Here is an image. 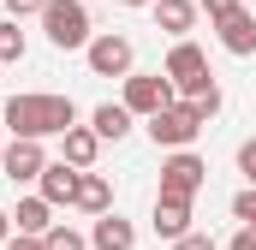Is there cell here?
Segmentation results:
<instances>
[{
    "instance_id": "cell-1",
    "label": "cell",
    "mask_w": 256,
    "mask_h": 250,
    "mask_svg": "<svg viewBox=\"0 0 256 250\" xmlns=\"http://www.w3.org/2000/svg\"><path fill=\"white\" fill-rule=\"evenodd\" d=\"M0 120L12 137H60L66 125H78V108L72 96H48V90H24L0 108Z\"/></svg>"
},
{
    "instance_id": "cell-2",
    "label": "cell",
    "mask_w": 256,
    "mask_h": 250,
    "mask_svg": "<svg viewBox=\"0 0 256 250\" xmlns=\"http://www.w3.org/2000/svg\"><path fill=\"white\" fill-rule=\"evenodd\" d=\"M42 30H48V42L60 48V54H72V48H90V6L84 0H48L42 6Z\"/></svg>"
},
{
    "instance_id": "cell-3",
    "label": "cell",
    "mask_w": 256,
    "mask_h": 250,
    "mask_svg": "<svg viewBox=\"0 0 256 250\" xmlns=\"http://www.w3.org/2000/svg\"><path fill=\"white\" fill-rule=\"evenodd\" d=\"M202 125H208V120H202V114H196L191 102L179 96V102H167L161 114H149V137H155L161 149H191Z\"/></svg>"
},
{
    "instance_id": "cell-4",
    "label": "cell",
    "mask_w": 256,
    "mask_h": 250,
    "mask_svg": "<svg viewBox=\"0 0 256 250\" xmlns=\"http://www.w3.org/2000/svg\"><path fill=\"white\" fill-rule=\"evenodd\" d=\"M120 102H126L137 120H149V114H161L167 102H179V90H173V78H167V72H131Z\"/></svg>"
},
{
    "instance_id": "cell-5",
    "label": "cell",
    "mask_w": 256,
    "mask_h": 250,
    "mask_svg": "<svg viewBox=\"0 0 256 250\" xmlns=\"http://www.w3.org/2000/svg\"><path fill=\"white\" fill-rule=\"evenodd\" d=\"M84 60H90V72H96V78H131L137 48H131V36H120V30H102V36H90Z\"/></svg>"
},
{
    "instance_id": "cell-6",
    "label": "cell",
    "mask_w": 256,
    "mask_h": 250,
    "mask_svg": "<svg viewBox=\"0 0 256 250\" xmlns=\"http://www.w3.org/2000/svg\"><path fill=\"white\" fill-rule=\"evenodd\" d=\"M202 185H208L202 155H191V149H173V155L161 161V196H185V202H191Z\"/></svg>"
},
{
    "instance_id": "cell-7",
    "label": "cell",
    "mask_w": 256,
    "mask_h": 250,
    "mask_svg": "<svg viewBox=\"0 0 256 250\" xmlns=\"http://www.w3.org/2000/svg\"><path fill=\"white\" fill-rule=\"evenodd\" d=\"M161 72L173 78V90H179V96H196V90L214 78V72H208V54H202L196 42H185V36L173 42V54H167V66H161Z\"/></svg>"
},
{
    "instance_id": "cell-8",
    "label": "cell",
    "mask_w": 256,
    "mask_h": 250,
    "mask_svg": "<svg viewBox=\"0 0 256 250\" xmlns=\"http://www.w3.org/2000/svg\"><path fill=\"white\" fill-rule=\"evenodd\" d=\"M42 167H48V149H42V137H12V143L0 149V173H6L12 185H30V179H42Z\"/></svg>"
},
{
    "instance_id": "cell-9",
    "label": "cell",
    "mask_w": 256,
    "mask_h": 250,
    "mask_svg": "<svg viewBox=\"0 0 256 250\" xmlns=\"http://www.w3.org/2000/svg\"><path fill=\"white\" fill-rule=\"evenodd\" d=\"M214 36H220V48L226 54H238V60H250L256 54V12H226V18H214Z\"/></svg>"
},
{
    "instance_id": "cell-10",
    "label": "cell",
    "mask_w": 256,
    "mask_h": 250,
    "mask_svg": "<svg viewBox=\"0 0 256 250\" xmlns=\"http://www.w3.org/2000/svg\"><path fill=\"white\" fill-rule=\"evenodd\" d=\"M149 226H155V238H167V244H173V238H185V232H191V202H185V196H161V190H155V214H149Z\"/></svg>"
},
{
    "instance_id": "cell-11",
    "label": "cell",
    "mask_w": 256,
    "mask_h": 250,
    "mask_svg": "<svg viewBox=\"0 0 256 250\" xmlns=\"http://www.w3.org/2000/svg\"><path fill=\"white\" fill-rule=\"evenodd\" d=\"M131 244H137V226H131L120 208L96 214V226H90V250H131Z\"/></svg>"
},
{
    "instance_id": "cell-12",
    "label": "cell",
    "mask_w": 256,
    "mask_h": 250,
    "mask_svg": "<svg viewBox=\"0 0 256 250\" xmlns=\"http://www.w3.org/2000/svg\"><path fill=\"white\" fill-rule=\"evenodd\" d=\"M96 155H102V131H96V125H66L60 131V161L96 167Z\"/></svg>"
},
{
    "instance_id": "cell-13",
    "label": "cell",
    "mask_w": 256,
    "mask_h": 250,
    "mask_svg": "<svg viewBox=\"0 0 256 250\" xmlns=\"http://www.w3.org/2000/svg\"><path fill=\"white\" fill-rule=\"evenodd\" d=\"M78 179H84V167H72V161H48L36 185H42V196L60 208V202H78Z\"/></svg>"
},
{
    "instance_id": "cell-14",
    "label": "cell",
    "mask_w": 256,
    "mask_h": 250,
    "mask_svg": "<svg viewBox=\"0 0 256 250\" xmlns=\"http://www.w3.org/2000/svg\"><path fill=\"white\" fill-rule=\"evenodd\" d=\"M72 208H84V214H108V208H114V185H108V173L84 167V179H78V202H72Z\"/></svg>"
},
{
    "instance_id": "cell-15",
    "label": "cell",
    "mask_w": 256,
    "mask_h": 250,
    "mask_svg": "<svg viewBox=\"0 0 256 250\" xmlns=\"http://www.w3.org/2000/svg\"><path fill=\"white\" fill-rule=\"evenodd\" d=\"M48 226H54V202H48L42 190H36V196H24V202H18V214H12V232H30V238H42Z\"/></svg>"
},
{
    "instance_id": "cell-16",
    "label": "cell",
    "mask_w": 256,
    "mask_h": 250,
    "mask_svg": "<svg viewBox=\"0 0 256 250\" xmlns=\"http://www.w3.org/2000/svg\"><path fill=\"white\" fill-rule=\"evenodd\" d=\"M149 12H155V24H161L167 36H185L202 6H196V0H149Z\"/></svg>"
},
{
    "instance_id": "cell-17",
    "label": "cell",
    "mask_w": 256,
    "mask_h": 250,
    "mask_svg": "<svg viewBox=\"0 0 256 250\" xmlns=\"http://www.w3.org/2000/svg\"><path fill=\"white\" fill-rule=\"evenodd\" d=\"M131 120H137V114H131L126 102H102V108L90 114V125L102 131V143H120V137H126V131H131Z\"/></svg>"
},
{
    "instance_id": "cell-18",
    "label": "cell",
    "mask_w": 256,
    "mask_h": 250,
    "mask_svg": "<svg viewBox=\"0 0 256 250\" xmlns=\"http://www.w3.org/2000/svg\"><path fill=\"white\" fill-rule=\"evenodd\" d=\"M24 54H30V42H24L18 18H0V66H18Z\"/></svg>"
},
{
    "instance_id": "cell-19",
    "label": "cell",
    "mask_w": 256,
    "mask_h": 250,
    "mask_svg": "<svg viewBox=\"0 0 256 250\" xmlns=\"http://www.w3.org/2000/svg\"><path fill=\"white\" fill-rule=\"evenodd\" d=\"M42 250H90V238H84L78 226H66V220H54V226L42 232Z\"/></svg>"
},
{
    "instance_id": "cell-20",
    "label": "cell",
    "mask_w": 256,
    "mask_h": 250,
    "mask_svg": "<svg viewBox=\"0 0 256 250\" xmlns=\"http://www.w3.org/2000/svg\"><path fill=\"white\" fill-rule=\"evenodd\" d=\"M185 102H191V108H196V114H202V120H214V114H220V84L208 78V84H202L196 96H185Z\"/></svg>"
},
{
    "instance_id": "cell-21",
    "label": "cell",
    "mask_w": 256,
    "mask_h": 250,
    "mask_svg": "<svg viewBox=\"0 0 256 250\" xmlns=\"http://www.w3.org/2000/svg\"><path fill=\"white\" fill-rule=\"evenodd\" d=\"M232 220H244V226H256V185H244L238 196H232Z\"/></svg>"
},
{
    "instance_id": "cell-22",
    "label": "cell",
    "mask_w": 256,
    "mask_h": 250,
    "mask_svg": "<svg viewBox=\"0 0 256 250\" xmlns=\"http://www.w3.org/2000/svg\"><path fill=\"white\" fill-rule=\"evenodd\" d=\"M48 0H6V18H42Z\"/></svg>"
},
{
    "instance_id": "cell-23",
    "label": "cell",
    "mask_w": 256,
    "mask_h": 250,
    "mask_svg": "<svg viewBox=\"0 0 256 250\" xmlns=\"http://www.w3.org/2000/svg\"><path fill=\"white\" fill-rule=\"evenodd\" d=\"M238 173L256 185V137H250V143H238Z\"/></svg>"
},
{
    "instance_id": "cell-24",
    "label": "cell",
    "mask_w": 256,
    "mask_h": 250,
    "mask_svg": "<svg viewBox=\"0 0 256 250\" xmlns=\"http://www.w3.org/2000/svg\"><path fill=\"white\" fill-rule=\"evenodd\" d=\"M196 6H202V12H208V24H214V18H226V12H238L244 0H196Z\"/></svg>"
},
{
    "instance_id": "cell-25",
    "label": "cell",
    "mask_w": 256,
    "mask_h": 250,
    "mask_svg": "<svg viewBox=\"0 0 256 250\" xmlns=\"http://www.w3.org/2000/svg\"><path fill=\"white\" fill-rule=\"evenodd\" d=\"M173 250H214L208 232H185V238H173Z\"/></svg>"
},
{
    "instance_id": "cell-26",
    "label": "cell",
    "mask_w": 256,
    "mask_h": 250,
    "mask_svg": "<svg viewBox=\"0 0 256 250\" xmlns=\"http://www.w3.org/2000/svg\"><path fill=\"white\" fill-rule=\"evenodd\" d=\"M226 250H256V226H238V232H232V244Z\"/></svg>"
},
{
    "instance_id": "cell-27",
    "label": "cell",
    "mask_w": 256,
    "mask_h": 250,
    "mask_svg": "<svg viewBox=\"0 0 256 250\" xmlns=\"http://www.w3.org/2000/svg\"><path fill=\"white\" fill-rule=\"evenodd\" d=\"M6 250H42V238H30V232H12V238H6Z\"/></svg>"
},
{
    "instance_id": "cell-28",
    "label": "cell",
    "mask_w": 256,
    "mask_h": 250,
    "mask_svg": "<svg viewBox=\"0 0 256 250\" xmlns=\"http://www.w3.org/2000/svg\"><path fill=\"white\" fill-rule=\"evenodd\" d=\"M6 238H12V214L0 208V244H6Z\"/></svg>"
},
{
    "instance_id": "cell-29",
    "label": "cell",
    "mask_w": 256,
    "mask_h": 250,
    "mask_svg": "<svg viewBox=\"0 0 256 250\" xmlns=\"http://www.w3.org/2000/svg\"><path fill=\"white\" fill-rule=\"evenodd\" d=\"M114 6H149V0H114Z\"/></svg>"
},
{
    "instance_id": "cell-30",
    "label": "cell",
    "mask_w": 256,
    "mask_h": 250,
    "mask_svg": "<svg viewBox=\"0 0 256 250\" xmlns=\"http://www.w3.org/2000/svg\"><path fill=\"white\" fill-rule=\"evenodd\" d=\"M0 131H6V120H0ZM0 149H6V143H0Z\"/></svg>"
}]
</instances>
